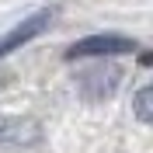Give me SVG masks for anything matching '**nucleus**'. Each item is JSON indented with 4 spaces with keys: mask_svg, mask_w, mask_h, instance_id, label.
Segmentation results:
<instances>
[{
    "mask_svg": "<svg viewBox=\"0 0 153 153\" xmlns=\"http://www.w3.org/2000/svg\"><path fill=\"white\" fill-rule=\"evenodd\" d=\"M136 42L125 35H91L80 38L66 49V59H91V56H122V52H132Z\"/></svg>",
    "mask_w": 153,
    "mask_h": 153,
    "instance_id": "1",
    "label": "nucleus"
},
{
    "mask_svg": "<svg viewBox=\"0 0 153 153\" xmlns=\"http://www.w3.org/2000/svg\"><path fill=\"white\" fill-rule=\"evenodd\" d=\"M52 18H56V7H45V10H35L31 18H25L21 25H14V28L7 31V35L0 38V56H7V52H14V49H21L25 42H31L35 35H42V31L52 25Z\"/></svg>",
    "mask_w": 153,
    "mask_h": 153,
    "instance_id": "2",
    "label": "nucleus"
},
{
    "mask_svg": "<svg viewBox=\"0 0 153 153\" xmlns=\"http://www.w3.org/2000/svg\"><path fill=\"white\" fill-rule=\"evenodd\" d=\"M118 80H122V70L118 66H94V70H87V73L80 76V91H84L87 97L101 101V97L115 94Z\"/></svg>",
    "mask_w": 153,
    "mask_h": 153,
    "instance_id": "3",
    "label": "nucleus"
},
{
    "mask_svg": "<svg viewBox=\"0 0 153 153\" xmlns=\"http://www.w3.org/2000/svg\"><path fill=\"white\" fill-rule=\"evenodd\" d=\"M38 139L35 122H21V118H0V143H31Z\"/></svg>",
    "mask_w": 153,
    "mask_h": 153,
    "instance_id": "4",
    "label": "nucleus"
},
{
    "mask_svg": "<svg viewBox=\"0 0 153 153\" xmlns=\"http://www.w3.org/2000/svg\"><path fill=\"white\" fill-rule=\"evenodd\" d=\"M132 108H136V118L139 122H146V125H153V84H146L139 94H136V101H132Z\"/></svg>",
    "mask_w": 153,
    "mask_h": 153,
    "instance_id": "5",
    "label": "nucleus"
}]
</instances>
